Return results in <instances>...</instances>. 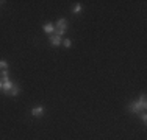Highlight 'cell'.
<instances>
[{"label": "cell", "mask_w": 147, "mask_h": 140, "mask_svg": "<svg viewBox=\"0 0 147 140\" xmlns=\"http://www.w3.org/2000/svg\"><path fill=\"white\" fill-rule=\"evenodd\" d=\"M55 27H57V36L63 37V34L66 33V30H67V22H66V19H59L57 23H55Z\"/></svg>", "instance_id": "6da1fadb"}, {"label": "cell", "mask_w": 147, "mask_h": 140, "mask_svg": "<svg viewBox=\"0 0 147 140\" xmlns=\"http://www.w3.org/2000/svg\"><path fill=\"white\" fill-rule=\"evenodd\" d=\"M128 109H130L133 114H139V112L142 111V109H141V103H139V100H138V101H133V103H130Z\"/></svg>", "instance_id": "7a4b0ae2"}, {"label": "cell", "mask_w": 147, "mask_h": 140, "mask_svg": "<svg viewBox=\"0 0 147 140\" xmlns=\"http://www.w3.org/2000/svg\"><path fill=\"white\" fill-rule=\"evenodd\" d=\"M42 114H44L42 106H38V107H33V109H31V115H33V117H42Z\"/></svg>", "instance_id": "3957f363"}, {"label": "cell", "mask_w": 147, "mask_h": 140, "mask_svg": "<svg viewBox=\"0 0 147 140\" xmlns=\"http://www.w3.org/2000/svg\"><path fill=\"white\" fill-rule=\"evenodd\" d=\"M50 44L55 45V47H58V45L63 44V37L57 36V34H53V36H50Z\"/></svg>", "instance_id": "277c9868"}, {"label": "cell", "mask_w": 147, "mask_h": 140, "mask_svg": "<svg viewBox=\"0 0 147 140\" xmlns=\"http://www.w3.org/2000/svg\"><path fill=\"white\" fill-rule=\"evenodd\" d=\"M42 30L45 31L47 34H52L55 31V25L52 22H47V23H44V27H42Z\"/></svg>", "instance_id": "5b68a950"}, {"label": "cell", "mask_w": 147, "mask_h": 140, "mask_svg": "<svg viewBox=\"0 0 147 140\" xmlns=\"http://www.w3.org/2000/svg\"><path fill=\"white\" fill-rule=\"evenodd\" d=\"M6 95H11V97H16V95H19V86H17V84H13V87L9 89V92L6 93Z\"/></svg>", "instance_id": "8992f818"}, {"label": "cell", "mask_w": 147, "mask_h": 140, "mask_svg": "<svg viewBox=\"0 0 147 140\" xmlns=\"http://www.w3.org/2000/svg\"><path fill=\"white\" fill-rule=\"evenodd\" d=\"M11 87H13V83H11V81H5V83H3V86H2V90H3L5 93H8Z\"/></svg>", "instance_id": "52a82bcc"}, {"label": "cell", "mask_w": 147, "mask_h": 140, "mask_svg": "<svg viewBox=\"0 0 147 140\" xmlns=\"http://www.w3.org/2000/svg\"><path fill=\"white\" fill-rule=\"evenodd\" d=\"M0 76H2V83H5V81H9V73H8V70H2V73H0Z\"/></svg>", "instance_id": "ba28073f"}, {"label": "cell", "mask_w": 147, "mask_h": 140, "mask_svg": "<svg viewBox=\"0 0 147 140\" xmlns=\"http://www.w3.org/2000/svg\"><path fill=\"white\" fill-rule=\"evenodd\" d=\"M139 103H141V109L146 111V107H147V98H146V95H141V98H139Z\"/></svg>", "instance_id": "9c48e42d"}, {"label": "cell", "mask_w": 147, "mask_h": 140, "mask_svg": "<svg viewBox=\"0 0 147 140\" xmlns=\"http://www.w3.org/2000/svg\"><path fill=\"white\" fill-rule=\"evenodd\" d=\"M80 11H82V5H80V3H77V5L72 8V13H74V14H78Z\"/></svg>", "instance_id": "30bf717a"}, {"label": "cell", "mask_w": 147, "mask_h": 140, "mask_svg": "<svg viewBox=\"0 0 147 140\" xmlns=\"http://www.w3.org/2000/svg\"><path fill=\"white\" fill-rule=\"evenodd\" d=\"M6 67H8V62H6V61H0V69L6 70Z\"/></svg>", "instance_id": "8fae6325"}, {"label": "cell", "mask_w": 147, "mask_h": 140, "mask_svg": "<svg viewBox=\"0 0 147 140\" xmlns=\"http://www.w3.org/2000/svg\"><path fill=\"white\" fill-rule=\"evenodd\" d=\"M63 44H64V47H71V45H72V42H71V39H64V41H63Z\"/></svg>", "instance_id": "7c38bea8"}, {"label": "cell", "mask_w": 147, "mask_h": 140, "mask_svg": "<svg viewBox=\"0 0 147 140\" xmlns=\"http://www.w3.org/2000/svg\"><path fill=\"white\" fill-rule=\"evenodd\" d=\"M141 118H142L144 123H147V114H146V112H141Z\"/></svg>", "instance_id": "4fadbf2b"}, {"label": "cell", "mask_w": 147, "mask_h": 140, "mask_svg": "<svg viewBox=\"0 0 147 140\" xmlns=\"http://www.w3.org/2000/svg\"><path fill=\"white\" fill-rule=\"evenodd\" d=\"M2 86H3V83H2V81H0V89H2Z\"/></svg>", "instance_id": "5bb4252c"}, {"label": "cell", "mask_w": 147, "mask_h": 140, "mask_svg": "<svg viewBox=\"0 0 147 140\" xmlns=\"http://www.w3.org/2000/svg\"><path fill=\"white\" fill-rule=\"evenodd\" d=\"M2 3H3V2H0V5H2Z\"/></svg>", "instance_id": "9a60e30c"}]
</instances>
